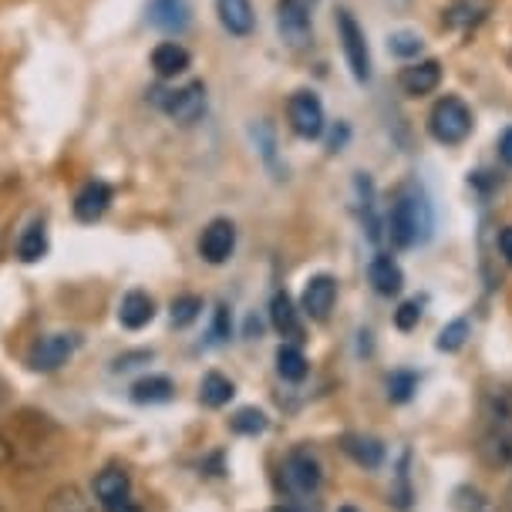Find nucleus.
Returning <instances> with one entry per match:
<instances>
[{
	"label": "nucleus",
	"mask_w": 512,
	"mask_h": 512,
	"mask_svg": "<svg viewBox=\"0 0 512 512\" xmlns=\"http://www.w3.org/2000/svg\"><path fill=\"white\" fill-rule=\"evenodd\" d=\"M435 230L432 203H428L425 189L408 182L395 192V203L388 209V236L398 250H411V246L425 243Z\"/></svg>",
	"instance_id": "obj_1"
},
{
	"label": "nucleus",
	"mask_w": 512,
	"mask_h": 512,
	"mask_svg": "<svg viewBox=\"0 0 512 512\" xmlns=\"http://www.w3.org/2000/svg\"><path fill=\"white\" fill-rule=\"evenodd\" d=\"M428 132L442 145H459L472 135V108L462 102L459 95L438 98L428 112Z\"/></svg>",
	"instance_id": "obj_2"
},
{
	"label": "nucleus",
	"mask_w": 512,
	"mask_h": 512,
	"mask_svg": "<svg viewBox=\"0 0 512 512\" xmlns=\"http://www.w3.org/2000/svg\"><path fill=\"white\" fill-rule=\"evenodd\" d=\"M280 482H283V492L290 499H307L314 496L324 482V469H320V459L310 448H294V452L283 459L280 465Z\"/></svg>",
	"instance_id": "obj_3"
},
{
	"label": "nucleus",
	"mask_w": 512,
	"mask_h": 512,
	"mask_svg": "<svg viewBox=\"0 0 512 512\" xmlns=\"http://www.w3.org/2000/svg\"><path fill=\"white\" fill-rule=\"evenodd\" d=\"M152 102L176 125H196L206 115V85L203 81H186L179 88H159Z\"/></svg>",
	"instance_id": "obj_4"
},
{
	"label": "nucleus",
	"mask_w": 512,
	"mask_h": 512,
	"mask_svg": "<svg viewBox=\"0 0 512 512\" xmlns=\"http://www.w3.org/2000/svg\"><path fill=\"white\" fill-rule=\"evenodd\" d=\"M337 38H341L347 68L358 85H368L371 81V51H368V38H364V27L358 24V17L351 11H337Z\"/></svg>",
	"instance_id": "obj_5"
},
{
	"label": "nucleus",
	"mask_w": 512,
	"mask_h": 512,
	"mask_svg": "<svg viewBox=\"0 0 512 512\" xmlns=\"http://www.w3.org/2000/svg\"><path fill=\"white\" fill-rule=\"evenodd\" d=\"M287 122H290V132H294L297 139H304V142H314V139L324 135L327 118H324V105H320V98L314 95V91L300 88V91L290 95Z\"/></svg>",
	"instance_id": "obj_6"
},
{
	"label": "nucleus",
	"mask_w": 512,
	"mask_h": 512,
	"mask_svg": "<svg viewBox=\"0 0 512 512\" xmlns=\"http://www.w3.org/2000/svg\"><path fill=\"white\" fill-rule=\"evenodd\" d=\"M78 347H81V334H64V331L61 334H44L34 341L31 354H27V364L41 374H51L75 358Z\"/></svg>",
	"instance_id": "obj_7"
},
{
	"label": "nucleus",
	"mask_w": 512,
	"mask_h": 512,
	"mask_svg": "<svg viewBox=\"0 0 512 512\" xmlns=\"http://www.w3.org/2000/svg\"><path fill=\"white\" fill-rule=\"evenodd\" d=\"M277 31L290 48H307L314 41V24H310L307 0H277Z\"/></svg>",
	"instance_id": "obj_8"
},
{
	"label": "nucleus",
	"mask_w": 512,
	"mask_h": 512,
	"mask_svg": "<svg viewBox=\"0 0 512 512\" xmlns=\"http://www.w3.org/2000/svg\"><path fill=\"white\" fill-rule=\"evenodd\" d=\"M236 250V226L230 219H213V223L206 226L203 233H199V256H203L206 263H226Z\"/></svg>",
	"instance_id": "obj_9"
},
{
	"label": "nucleus",
	"mask_w": 512,
	"mask_h": 512,
	"mask_svg": "<svg viewBox=\"0 0 512 512\" xmlns=\"http://www.w3.org/2000/svg\"><path fill=\"white\" fill-rule=\"evenodd\" d=\"M112 199H115V189L108 186V182L102 179L85 182L75 196V219L78 223H98V219L112 209Z\"/></svg>",
	"instance_id": "obj_10"
},
{
	"label": "nucleus",
	"mask_w": 512,
	"mask_h": 512,
	"mask_svg": "<svg viewBox=\"0 0 512 512\" xmlns=\"http://www.w3.org/2000/svg\"><path fill=\"white\" fill-rule=\"evenodd\" d=\"M128 499H132V479H128V472L122 465H108V469L95 475V502L105 512L122 506Z\"/></svg>",
	"instance_id": "obj_11"
},
{
	"label": "nucleus",
	"mask_w": 512,
	"mask_h": 512,
	"mask_svg": "<svg viewBox=\"0 0 512 512\" xmlns=\"http://www.w3.org/2000/svg\"><path fill=\"white\" fill-rule=\"evenodd\" d=\"M334 300H337V280L327 277V273H317V277L307 280L304 297H300V310L310 320H327V314L334 310Z\"/></svg>",
	"instance_id": "obj_12"
},
{
	"label": "nucleus",
	"mask_w": 512,
	"mask_h": 512,
	"mask_svg": "<svg viewBox=\"0 0 512 512\" xmlns=\"http://www.w3.org/2000/svg\"><path fill=\"white\" fill-rule=\"evenodd\" d=\"M152 71H155V78L159 81H176L179 75H186L189 71V64H192V54L182 48L179 41H162V44H155L152 48Z\"/></svg>",
	"instance_id": "obj_13"
},
{
	"label": "nucleus",
	"mask_w": 512,
	"mask_h": 512,
	"mask_svg": "<svg viewBox=\"0 0 512 512\" xmlns=\"http://www.w3.org/2000/svg\"><path fill=\"white\" fill-rule=\"evenodd\" d=\"M401 91L411 98H422V95H432V91L442 85V64L435 58H425V61H415L401 71Z\"/></svg>",
	"instance_id": "obj_14"
},
{
	"label": "nucleus",
	"mask_w": 512,
	"mask_h": 512,
	"mask_svg": "<svg viewBox=\"0 0 512 512\" xmlns=\"http://www.w3.org/2000/svg\"><path fill=\"white\" fill-rule=\"evenodd\" d=\"M149 24L166 34H182L192 24L189 0H149Z\"/></svg>",
	"instance_id": "obj_15"
},
{
	"label": "nucleus",
	"mask_w": 512,
	"mask_h": 512,
	"mask_svg": "<svg viewBox=\"0 0 512 512\" xmlns=\"http://www.w3.org/2000/svg\"><path fill=\"white\" fill-rule=\"evenodd\" d=\"M270 324L277 327L280 337H287V344H297L304 337V324H300V310L294 307L287 290H277L270 300Z\"/></svg>",
	"instance_id": "obj_16"
},
{
	"label": "nucleus",
	"mask_w": 512,
	"mask_h": 512,
	"mask_svg": "<svg viewBox=\"0 0 512 512\" xmlns=\"http://www.w3.org/2000/svg\"><path fill=\"white\" fill-rule=\"evenodd\" d=\"M216 14L219 24L233 34V38H250L256 27V14H253V0H216Z\"/></svg>",
	"instance_id": "obj_17"
},
{
	"label": "nucleus",
	"mask_w": 512,
	"mask_h": 512,
	"mask_svg": "<svg viewBox=\"0 0 512 512\" xmlns=\"http://www.w3.org/2000/svg\"><path fill=\"white\" fill-rule=\"evenodd\" d=\"M155 320V300L145 294V290H128L118 304V324L128 327V331H142Z\"/></svg>",
	"instance_id": "obj_18"
},
{
	"label": "nucleus",
	"mask_w": 512,
	"mask_h": 512,
	"mask_svg": "<svg viewBox=\"0 0 512 512\" xmlns=\"http://www.w3.org/2000/svg\"><path fill=\"white\" fill-rule=\"evenodd\" d=\"M368 280L374 287V294L381 297H395L401 290V283H405V273H401V267L395 263V256H374L371 267H368Z\"/></svg>",
	"instance_id": "obj_19"
},
{
	"label": "nucleus",
	"mask_w": 512,
	"mask_h": 512,
	"mask_svg": "<svg viewBox=\"0 0 512 512\" xmlns=\"http://www.w3.org/2000/svg\"><path fill=\"white\" fill-rule=\"evenodd\" d=\"M44 512H98L95 499L88 496L85 489L68 482V486H58L44 502Z\"/></svg>",
	"instance_id": "obj_20"
},
{
	"label": "nucleus",
	"mask_w": 512,
	"mask_h": 512,
	"mask_svg": "<svg viewBox=\"0 0 512 512\" xmlns=\"http://www.w3.org/2000/svg\"><path fill=\"white\" fill-rule=\"evenodd\" d=\"M172 395H176V384L166 374H149V378L132 384L135 405H162V401H172Z\"/></svg>",
	"instance_id": "obj_21"
},
{
	"label": "nucleus",
	"mask_w": 512,
	"mask_h": 512,
	"mask_svg": "<svg viewBox=\"0 0 512 512\" xmlns=\"http://www.w3.org/2000/svg\"><path fill=\"white\" fill-rule=\"evenodd\" d=\"M344 452L351 455L358 465H364V469H378V465L384 462V445L371 435H347Z\"/></svg>",
	"instance_id": "obj_22"
},
{
	"label": "nucleus",
	"mask_w": 512,
	"mask_h": 512,
	"mask_svg": "<svg viewBox=\"0 0 512 512\" xmlns=\"http://www.w3.org/2000/svg\"><path fill=\"white\" fill-rule=\"evenodd\" d=\"M236 395V388H233V381L226 378V374H219V371H209L203 384H199V401H203L206 408H223V405H230V398Z\"/></svg>",
	"instance_id": "obj_23"
},
{
	"label": "nucleus",
	"mask_w": 512,
	"mask_h": 512,
	"mask_svg": "<svg viewBox=\"0 0 512 512\" xmlns=\"http://www.w3.org/2000/svg\"><path fill=\"white\" fill-rule=\"evenodd\" d=\"M44 253H48V230H44V223H31L17 240V256L24 263H38L44 260Z\"/></svg>",
	"instance_id": "obj_24"
},
{
	"label": "nucleus",
	"mask_w": 512,
	"mask_h": 512,
	"mask_svg": "<svg viewBox=\"0 0 512 512\" xmlns=\"http://www.w3.org/2000/svg\"><path fill=\"white\" fill-rule=\"evenodd\" d=\"M277 371H280L283 381H304L307 371H310V364H307L304 351H300L297 344H280V351H277Z\"/></svg>",
	"instance_id": "obj_25"
},
{
	"label": "nucleus",
	"mask_w": 512,
	"mask_h": 512,
	"mask_svg": "<svg viewBox=\"0 0 512 512\" xmlns=\"http://www.w3.org/2000/svg\"><path fill=\"white\" fill-rule=\"evenodd\" d=\"M199 314H203V300H199L196 294H182V297L172 300V307H169L172 327H189Z\"/></svg>",
	"instance_id": "obj_26"
},
{
	"label": "nucleus",
	"mask_w": 512,
	"mask_h": 512,
	"mask_svg": "<svg viewBox=\"0 0 512 512\" xmlns=\"http://www.w3.org/2000/svg\"><path fill=\"white\" fill-rule=\"evenodd\" d=\"M233 432L236 435H263V432H267V415H263V411L260 408H240V411H236V415H233Z\"/></svg>",
	"instance_id": "obj_27"
},
{
	"label": "nucleus",
	"mask_w": 512,
	"mask_h": 512,
	"mask_svg": "<svg viewBox=\"0 0 512 512\" xmlns=\"http://www.w3.org/2000/svg\"><path fill=\"white\" fill-rule=\"evenodd\" d=\"M422 38H418V34H411V31H395L388 38V51L395 54V58H418V54H422Z\"/></svg>",
	"instance_id": "obj_28"
},
{
	"label": "nucleus",
	"mask_w": 512,
	"mask_h": 512,
	"mask_svg": "<svg viewBox=\"0 0 512 512\" xmlns=\"http://www.w3.org/2000/svg\"><path fill=\"white\" fill-rule=\"evenodd\" d=\"M465 337H469V320H452V324L438 334V351L455 354L465 344Z\"/></svg>",
	"instance_id": "obj_29"
},
{
	"label": "nucleus",
	"mask_w": 512,
	"mask_h": 512,
	"mask_svg": "<svg viewBox=\"0 0 512 512\" xmlns=\"http://www.w3.org/2000/svg\"><path fill=\"white\" fill-rule=\"evenodd\" d=\"M415 388H418V378L411 371H395L388 378V395H391V401H408Z\"/></svg>",
	"instance_id": "obj_30"
},
{
	"label": "nucleus",
	"mask_w": 512,
	"mask_h": 512,
	"mask_svg": "<svg viewBox=\"0 0 512 512\" xmlns=\"http://www.w3.org/2000/svg\"><path fill=\"white\" fill-rule=\"evenodd\" d=\"M418 320H422V304H418V300H405V304L395 310V327H398V331H415Z\"/></svg>",
	"instance_id": "obj_31"
},
{
	"label": "nucleus",
	"mask_w": 512,
	"mask_h": 512,
	"mask_svg": "<svg viewBox=\"0 0 512 512\" xmlns=\"http://www.w3.org/2000/svg\"><path fill=\"white\" fill-rule=\"evenodd\" d=\"M213 337H216V341H226V337H230V310H226V304H219V307H216Z\"/></svg>",
	"instance_id": "obj_32"
},
{
	"label": "nucleus",
	"mask_w": 512,
	"mask_h": 512,
	"mask_svg": "<svg viewBox=\"0 0 512 512\" xmlns=\"http://www.w3.org/2000/svg\"><path fill=\"white\" fill-rule=\"evenodd\" d=\"M135 361H152V354L149 351H139V354H125V358H118L115 361V371H132V368H139Z\"/></svg>",
	"instance_id": "obj_33"
},
{
	"label": "nucleus",
	"mask_w": 512,
	"mask_h": 512,
	"mask_svg": "<svg viewBox=\"0 0 512 512\" xmlns=\"http://www.w3.org/2000/svg\"><path fill=\"white\" fill-rule=\"evenodd\" d=\"M499 159L512 169V128H506V132H502V139H499Z\"/></svg>",
	"instance_id": "obj_34"
},
{
	"label": "nucleus",
	"mask_w": 512,
	"mask_h": 512,
	"mask_svg": "<svg viewBox=\"0 0 512 512\" xmlns=\"http://www.w3.org/2000/svg\"><path fill=\"white\" fill-rule=\"evenodd\" d=\"M499 250H502V256H506V263L512 267V226H506V230L499 233Z\"/></svg>",
	"instance_id": "obj_35"
},
{
	"label": "nucleus",
	"mask_w": 512,
	"mask_h": 512,
	"mask_svg": "<svg viewBox=\"0 0 512 512\" xmlns=\"http://www.w3.org/2000/svg\"><path fill=\"white\" fill-rule=\"evenodd\" d=\"M11 455H14V448H11V442H7L4 435H0V469H4L7 462H11Z\"/></svg>",
	"instance_id": "obj_36"
},
{
	"label": "nucleus",
	"mask_w": 512,
	"mask_h": 512,
	"mask_svg": "<svg viewBox=\"0 0 512 512\" xmlns=\"http://www.w3.org/2000/svg\"><path fill=\"white\" fill-rule=\"evenodd\" d=\"M108 512H142V509L135 506L132 499H128V502H122V506H115V509H108Z\"/></svg>",
	"instance_id": "obj_37"
},
{
	"label": "nucleus",
	"mask_w": 512,
	"mask_h": 512,
	"mask_svg": "<svg viewBox=\"0 0 512 512\" xmlns=\"http://www.w3.org/2000/svg\"><path fill=\"white\" fill-rule=\"evenodd\" d=\"M337 512H358V509H354V506H341V509H337Z\"/></svg>",
	"instance_id": "obj_38"
},
{
	"label": "nucleus",
	"mask_w": 512,
	"mask_h": 512,
	"mask_svg": "<svg viewBox=\"0 0 512 512\" xmlns=\"http://www.w3.org/2000/svg\"><path fill=\"white\" fill-rule=\"evenodd\" d=\"M273 512H297V509H290V506H280V509H273Z\"/></svg>",
	"instance_id": "obj_39"
},
{
	"label": "nucleus",
	"mask_w": 512,
	"mask_h": 512,
	"mask_svg": "<svg viewBox=\"0 0 512 512\" xmlns=\"http://www.w3.org/2000/svg\"><path fill=\"white\" fill-rule=\"evenodd\" d=\"M0 401H4V391H0Z\"/></svg>",
	"instance_id": "obj_40"
}]
</instances>
